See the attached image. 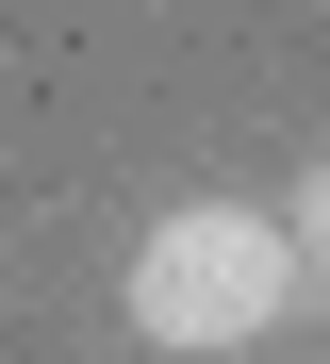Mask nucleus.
Here are the masks:
<instances>
[{
	"label": "nucleus",
	"instance_id": "nucleus-1",
	"mask_svg": "<svg viewBox=\"0 0 330 364\" xmlns=\"http://www.w3.org/2000/svg\"><path fill=\"white\" fill-rule=\"evenodd\" d=\"M116 315L149 331V348H182V364L264 348V331L297 315L281 215H264V199H182V215H149V232H132V265H116Z\"/></svg>",
	"mask_w": 330,
	"mask_h": 364
},
{
	"label": "nucleus",
	"instance_id": "nucleus-2",
	"mask_svg": "<svg viewBox=\"0 0 330 364\" xmlns=\"http://www.w3.org/2000/svg\"><path fill=\"white\" fill-rule=\"evenodd\" d=\"M264 215H281V265H297V298L330 282V149L297 166V199H264Z\"/></svg>",
	"mask_w": 330,
	"mask_h": 364
}]
</instances>
